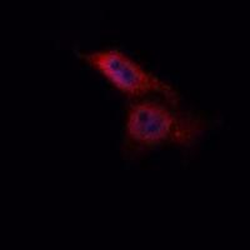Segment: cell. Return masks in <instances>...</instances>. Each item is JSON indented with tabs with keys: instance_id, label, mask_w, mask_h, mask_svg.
<instances>
[{
	"instance_id": "7a4b0ae2",
	"label": "cell",
	"mask_w": 250,
	"mask_h": 250,
	"mask_svg": "<svg viewBox=\"0 0 250 250\" xmlns=\"http://www.w3.org/2000/svg\"><path fill=\"white\" fill-rule=\"evenodd\" d=\"M78 58L106 85L129 102L160 98L180 104L182 94L173 83L164 79L126 51L115 46L78 53Z\"/></svg>"
},
{
	"instance_id": "6da1fadb",
	"label": "cell",
	"mask_w": 250,
	"mask_h": 250,
	"mask_svg": "<svg viewBox=\"0 0 250 250\" xmlns=\"http://www.w3.org/2000/svg\"><path fill=\"white\" fill-rule=\"evenodd\" d=\"M207 125L198 114L165 99L129 102L123 117L122 154L137 160L164 148L190 151L203 139Z\"/></svg>"
}]
</instances>
